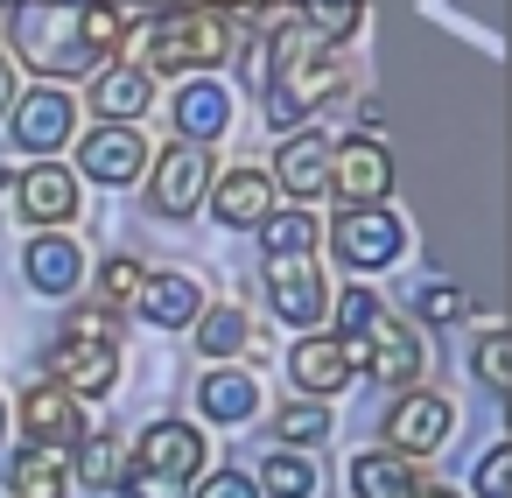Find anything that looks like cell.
Segmentation results:
<instances>
[{
    "mask_svg": "<svg viewBox=\"0 0 512 498\" xmlns=\"http://www.w3.org/2000/svg\"><path fill=\"white\" fill-rule=\"evenodd\" d=\"M127 15L113 0H15V50L43 78H85L106 50H120Z\"/></svg>",
    "mask_w": 512,
    "mask_h": 498,
    "instance_id": "obj_1",
    "label": "cell"
},
{
    "mask_svg": "<svg viewBox=\"0 0 512 498\" xmlns=\"http://www.w3.org/2000/svg\"><path fill=\"white\" fill-rule=\"evenodd\" d=\"M120 50L134 71H218L239 50V22L218 8H155L134 29H120Z\"/></svg>",
    "mask_w": 512,
    "mask_h": 498,
    "instance_id": "obj_2",
    "label": "cell"
},
{
    "mask_svg": "<svg viewBox=\"0 0 512 498\" xmlns=\"http://www.w3.org/2000/svg\"><path fill=\"white\" fill-rule=\"evenodd\" d=\"M351 344V365H365L379 386H414L421 379V337L407 330V323H393V316H372L358 337H344Z\"/></svg>",
    "mask_w": 512,
    "mask_h": 498,
    "instance_id": "obj_3",
    "label": "cell"
},
{
    "mask_svg": "<svg viewBox=\"0 0 512 498\" xmlns=\"http://www.w3.org/2000/svg\"><path fill=\"white\" fill-rule=\"evenodd\" d=\"M330 239H337V260L344 267H386V260H400V246H407V232H400V218L393 211H379V204H344V218L330 225Z\"/></svg>",
    "mask_w": 512,
    "mask_h": 498,
    "instance_id": "obj_4",
    "label": "cell"
},
{
    "mask_svg": "<svg viewBox=\"0 0 512 498\" xmlns=\"http://www.w3.org/2000/svg\"><path fill=\"white\" fill-rule=\"evenodd\" d=\"M449 421H456V407L442 400V393H428V386H407L393 407H386V442H393V456H435L442 449V435H449Z\"/></svg>",
    "mask_w": 512,
    "mask_h": 498,
    "instance_id": "obj_5",
    "label": "cell"
},
{
    "mask_svg": "<svg viewBox=\"0 0 512 498\" xmlns=\"http://www.w3.org/2000/svg\"><path fill=\"white\" fill-rule=\"evenodd\" d=\"M127 463H134V470H155V477H169V484L190 491L197 470H204V435H197L190 421H148Z\"/></svg>",
    "mask_w": 512,
    "mask_h": 498,
    "instance_id": "obj_6",
    "label": "cell"
},
{
    "mask_svg": "<svg viewBox=\"0 0 512 498\" xmlns=\"http://www.w3.org/2000/svg\"><path fill=\"white\" fill-rule=\"evenodd\" d=\"M15 120V141L29 148V155H57L64 141H71V127H78V99L64 92V85H43V92H29V99H15L8 106Z\"/></svg>",
    "mask_w": 512,
    "mask_h": 498,
    "instance_id": "obj_7",
    "label": "cell"
},
{
    "mask_svg": "<svg viewBox=\"0 0 512 498\" xmlns=\"http://www.w3.org/2000/svg\"><path fill=\"white\" fill-rule=\"evenodd\" d=\"M50 379H57L71 400H99V393L120 379V344L64 337V344H50Z\"/></svg>",
    "mask_w": 512,
    "mask_h": 498,
    "instance_id": "obj_8",
    "label": "cell"
},
{
    "mask_svg": "<svg viewBox=\"0 0 512 498\" xmlns=\"http://www.w3.org/2000/svg\"><path fill=\"white\" fill-rule=\"evenodd\" d=\"M78 169H85L92 183H113V190H120V183H141V176H148V141H141L127 120H106V127L78 148Z\"/></svg>",
    "mask_w": 512,
    "mask_h": 498,
    "instance_id": "obj_9",
    "label": "cell"
},
{
    "mask_svg": "<svg viewBox=\"0 0 512 498\" xmlns=\"http://www.w3.org/2000/svg\"><path fill=\"white\" fill-rule=\"evenodd\" d=\"M204 176H211L204 148H197V141H183V148H169V155L148 169V204H155L162 218H190V211H197V197H204Z\"/></svg>",
    "mask_w": 512,
    "mask_h": 498,
    "instance_id": "obj_10",
    "label": "cell"
},
{
    "mask_svg": "<svg viewBox=\"0 0 512 498\" xmlns=\"http://www.w3.org/2000/svg\"><path fill=\"white\" fill-rule=\"evenodd\" d=\"M330 190H337L344 204H386V190H393L386 148H379V141H344V148H330Z\"/></svg>",
    "mask_w": 512,
    "mask_h": 498,
    "instance_id": "obj_11",
    "label": "cell"
},
{
    "mask_svg": "<svg viewBox=\"0 0 512 498\" xmlns=\"http://www.w3.org/2000/svg\"><path fill=\"white\" fill-rule=\"evenodd\" d=\"M267 295H274V309L295 323V330H309L316 316H323V274L309 267V253H267Z\"/></svg>",
    "mask_w": 512,
    "mask_h": 498,
    "instance_id": "obj_12",
    "label": "cell"
},
{
    "mask_svg": "<svg viewBox=\"0 0 512 498\" xmlns=\"http://www.w3.org/2000/svg\"><path fill=\"white\" fill-rule=\"evenodd\" d=\"M22 428H29V442H43V449H78L85 414H78V400H71L57 379H43V386L22 393Z\"/></svg>",
    "mask_w": 512,
    "mask_h": 498,
    "instance_id": "obj_13",
    "label": "cell"
},
{
    "mask_svg": "<svg viewBox=\"0 0 512 498\" xmlns=\"http://www.w3.org/2000/svg\"><path fill=\"white\" fill-rule=\"evenodd\" d=\"M22 211H29V225H71L78 218V176L64 162L22 169Z\"/></svg>",
    "mask_w": 512,
    "mask_h": 498,
    "instance_id": "obj_14",
    "label": "cell"
},
{
    "mask_svg": "<svg viewBox=\"0 0 512 498\" xmlns=\"http://www.w3.org/2000/svg\"><path fill=\"white\" fill-rule=\"evenodd\" d=\"M351 372H358V365H351V344H344V337H302V344L288 351V379H295L302 393H344Z\"/></svg>",
    "mask_w": 512,
    "mask_h": 498,
    "instance_id": "obj_15",
    "label": "cell"
},
{
    "mask_svg": "<svg viewBox=\"0 0 512 498\" xmlns=\"http://www.w3.org/2000/svg\"><path fill=\"white\" fill-rule=\"evenodd\" d=\"M141 316L155 323V330H183V323H197V309H204V288H197V274H141Z\"/></svg>",
    "mask_w": 512,
    "mask_h": 498,
    "instance_id": "obj_16",
    "label": "cell"
},
{
    "mask_svg": "<svg viewBox=\"0 0 512 498\" xmlns=\"http://www.w3.org/2000/svg\"><path fill=\"white\" fill-rule=\"evenodd\" d=\"M274 183H281L288 197H316V190H330V141H323V134H295V141H281V155H274Z\"/></svg>",
    "mask_w": 512,
    "mask_h": 498,
    "instance_id": "obj_17",
    "label": "cell"
},
{
    "mask_svg": "<svg viewBox=\"0 0 512 498\" xmlns=\"http://www.w3.org/2000/svg\"><path fill=\"white\" fill-rule=\"evenodd\" d=\"M267 204H274V183H267L260 169H225L218 190H211L218 225H239V232H253V225L267 218Z\"/></svg>",
    "mask_w": 512,
    "mask_h": 498,
    "instance_id": "obj_18",
    "label": "cell"
},
{
    "mask_svg": "<svg viewBox=\"0 0 512 498\" xmlns=\"http://www.w3.org/2000/svg\"><path fill=\"white\" fill-rule=\"evenodd\" d=\"M22 274H29V288H36V295H71V288H78V274H85V253H78L64 232H43V239L29 246Z\"/></svg>",
    "mask_w": 512,
    "mask_h": 498,
    "instance_id": "obj_19",
    "label": "cell"
},
{
    "mask_svg": "<svg viewBox=\"0 0 512 498\" xmlns=\"http://www.w3.org/2000/svg\"><path fill=\"white\" fill-rule=\"evenodd\" d=\"M148 71H134V64H106V71H92V113H106V120H141L148 113Z\"/></svg>",
    "mask_w": 512,
    "mask_h": 498,
    "instance_id": "obj_20",
    "label": "cell"
},
{
    "mask_svg": "<svg viewBox=\"0 0 512 498\" xmlns=\"http://www.w3.org/2000/svg\"><path fill=\"white\" fill-rule=\"evenodd\" d=\"M176 127H183V141H218L225 127H232V92L225 85H183L176 92Z\"/></svg>",
    "mask_w": 512,
    "mask_h": 498,
    "instance_id": "obj_21",
    "label": "cell"
},
{
    "mask_svg": "<svg viewBox=\"0 0 512 498\" xmlns=\"http://www.w3.org/2000/svg\"><path fill=\"white\" fill-rule=\"evenodd\" d=\"M197 407H204L211 421H253V414H260V386H253L239 365H218V372H204Z\"/></svg>",
    "mask_w": 512,
    "mask_h": 498,
    "instance_id": "obj_22",
    "label": "cell"
},
{
    "mask_svg": "<svg viewBox=\"0 0 512 498\" xmlns=\"http://www.w3.org/2000/svg\"><path fill=\"white\" fill-rule=\"evenodd\" d=\"M8 484H15V498H64L71 491V449H43V442L22 449Z\"/></svg>",
    "mask_w": 512,
    "mask_h": 498,
    "instance_id": "obj_23",
    "label": "cell"
},
{
    "mask_svg": "<svg viewBox=\"0 0 512 498\" xmlns=\"http://www.w3.org/2000/svg\"><path fill=\"white\" fill-rule=\"evenodd\" d=\"M71 477H85L92 491H113V484L127 477V442H120V435H78Z\"/></svg>",
    "mask_w": 512,
    "mask_h": 498,
    "instance_id": "obj_24",
    "label": "cell"
},
{
    "mask_svg": "<svg viewBox=\"0 0 512 498\" xmlns=\"http://www.w3.org/2000/svg\"><path fill=\"white\" fill-rule=\"evenodd\" d=\"M197 344H204L211 358H239V351L253 344V323H246V309H239V302L197 309Z\"/></svg>",
    "mask_w": 512,
    "mask_h": 498,
    "instance_id": "obj_25",
    "label": "cell"
},
{
    "mask_svg": "<svg viewBox=\"0 0 512 498\" xmlns=\"http://www.w3.org/2000/svg\"><path fill=\"white\" fill-rule=\"evenodd\" d=\"M414 484V470H407V456H393V449H365L358 463H351V491L358 498H400Z\"/></svg>",
    "mask_w": 512,
    "mask_h": 498,
    "instance_id": "obj_26",
    "label": "cell"
},
{
    "mask_svg": "<svg viewBox=\"0 0 512 498\" xmlns=\"http://www.w3.org/2000/svg\"><path fill=\"white\" fill-rule=\"evenodd\" d=\"M260 484H267L274 498H309V491H316V463H309L302 449H274V456L260 463Z\"/></svg>",
    "mask_w": 512,
    "mask_h": 498,
    "instance_id": "obj_27",
    "label": "cell"
},
{
    "mask_svg": "<svg viewBox=\"0 0 512 498\" xmlns=\"http://www.w3.org/2000/svg\"><path fill=\"white\" fill-rule=\"evenodd\" d=\"M253 232H260L267 253H309V246H316V218H309V211H281V218L267 211Z\"/></svg>",
    "mask_w": 512,
    "mask_h": 498,
    "instance_id": "obj_28",
    "label": "cell"
},
{
    "mask_svg": "<svg viewBox=\"0 0 512 498\" xmlns=\"http://www.w3.org/2000/svg\"><path fill=\"white\" fill-rule=\"evenodd\" d=\"M302 22H309L323 43H344V36L365 22V0H302Z\"/></svg>",
    "mask_w": 512,
    "mask_h": 498,
    "instance_id": "obj_29",
    "label": "cell"
},
{
    "mask_svg": "<svg viewBox=\"0 0 512 498\" xmlns=\"http://www.w3.org/2000/svg\"><path fill=\"white\" fill-rule=\"evenodd\" d=\"M470 372H477L491 393H512V337H505V330H491V337L470 351Z\"/></svg>",
    "mask_w": 512,
    "mask_h": 498,
    "instance_id": "obj_30",
    "label": "cell"
},
{
    "mask_svg": "<svg viewBox=\"0 0 512 498\" xmlns=\"http://www.w3.org/2000/svg\"><path fill=\"white\" fill-rule=\"evenodd\" d=\"M323 428H330L323 400H295V407H281V414H274V435H281V442H316Z\"/></svg>",
    "mask_w": 512,
    "mask_h": 498,
    "instance_id": "obj_31",
    "label": "cell"
},
{
    "mask_svg": "<svg viewBox=\"0 0 512 498\" xmlns=\"http://www.w3.org/2000/svg\"><path fill=\"white\" fill-rule=\"evenodd\" d=\"M99 295H106L113 309H127V302L141 295V260H127V253H113V260L99 267Z\"/></svg>",
    "mask_w": 512,
    "mask_h": 498,
    "instance_id": "obj_32",
    "label": "cell"
},
{
    "mask_svg": "<svg viewBox=\"0 0 512 498\" xmlns=\"http://www.w3.org/2000/svg\"><path fill=\"white\" fill-rule=\"evenodd\" d=\"M477 498H512V449H505V442L484 449V463H477Z\"/></svg>",
    "mask_w": 512,
    "mask_h": 498,
    "instance_id": "obj_33",
    "label": "cell"
},
{
    "mask_svg": "<svg viewBox=\"0 0 512 498\" xmlns=\"http://www.w3.org/2000/svg\"><path fill=\"white\" fill-rule=\"evenodd\" d=\"M414 309H421V323H456V316H463V288H449V281H428Z\"/></svg>",
    "mask_w": 512,
    "mask_h": 498,
    "instance_id": "obj_34",
    "label": "cell"
},
{
    "mask_svg": "<svg viewBox=\"0 0 512 498\" xmlns=\"http://www.w3.org/2000/svg\"><path fill=\"white\" fill-rule=\"evenodd\" d=\"M372 316H379V302H372L365 288H344V302H337V337H358Z\"/></svg>",
    "mask_w": 512,
    "mask_h": 498,
    "instance_id": "obj_35",
    "label": "cell"
},
{
    "mask_svg": "<svg viewBox=\"0 0 512 498\" xmlns=\"http://www.w3.org/2000/svg\"><path fill=\"white\" fill-rule=\"evenodd\" d=\"M71 337L113 344V337H120V309H113V302H106V309H78V316H71Z\"/></svg>",
    "mask_w": 512,
    "mask_h": 498,
    "instance_id": "obj_36",
    "label": "cell"
},
{
    "mask_svg": "<svg viewBox=\"0 0 512 498\" xmlns=\"http://www.w3.org/2000/svg\"><path fill=\"white\" fill-rule=\"evenodd\" d=\"M197 498H260V484H253L246 470H211V477L197 484Z\"/></svg>",
    "mask_w": 512,
    "mask_h": 498,
    "instance_id": "obj_37",
    "label": "cell"
},
{
    "mask_svg": "<svg viewBox=\"0 0 512 498\" xmlns=\"http://www.w3.org/2000/svg\"><path fill=\"white\" fill-rule=\"evenodd\" d=\"M120 484H127V498H183V484H169V477H155V470H134V463H127Z\"/></svg>",
    "mask_w": 512,
    "mask_h": 498,
    "instance_id": "obj_38",
    "label": "cell"
},
{
    "mask_svg": "<svg viewBox=\"0 0 512 498\" xmlns=\"http://www.w3.org/2000/svg\"><path fill=\"white\" fill-rule=\"evenodd\" d=\"M22 99V78H15V57H0V113Z\"/></svg>",
    "mask_w": 512,
    "mask_h": 498,
    "instance_id": "obj_39",
    "label": "cell"
},
{
    "mask_svg": "<svg viewBox=\"0 0 512 498\" xmlns=\"http://www.w3.org/2000/svg\"><path fill=\"white\" fill-rule=\"evenodd\" d=\"M204 8H218V15H232V22H239V15H260L267 0H204Z\"/></svg>",
    "mask_w": 512,
    "mask_h": 498,
    "instance_id": "obj_40",
    "label": "cell"
},
{
    "mask_svg": "<svg viewBox=\"0 0 512 498\" xmlns=\"http://www.w3.org/2000/svg\"><path fill=\"white\" fill-rule=\"evenodd\" d=\"M400 498H456V491H442V484H407Z\"/></svg>",
    "mask_w": 512,
    "mask_h": 498,
    "instance_id": "obj_41",
    "label": "cell"
},
{
    "mask_svg": "<svg viewBox=\"0 0 512 498\" xmlns=\"http://www.w3.org/2000/svg\"><path fill=\"white\" fill-rule=\"evenodd\" d=\"M0 428H8V407H0Z\"/></svg>",
    "mask_w": 512,
    "mask_h": 498,
    "instance_id": "obj_42",
    "label": "cell"
}]
</instances>
